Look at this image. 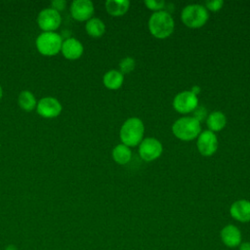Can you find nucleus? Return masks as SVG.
<instances>
[{
  "mask_svg": "<svg viewBox=\"0 0 250 250\" xmlns=\"http://www.w3.org/2000/svg\"><path fill=\"white\" fill-rule=\"evenodd\" d=\"M174 20L166 11H158L153 13L148 21V28L150 33L156 38H166L174 30Z\"/></svg>",
  "mask_w": 250,
  "mask_h": 250,
  "instance_id": "f257e3e1",
  "label": "nucleus"
},
{
  "mask_svg": "<svg viewBox=\"0 0 250 250\" xmlns=\"http://www.w3.org/2000/svg\"><path fill=\"white\" fill-rule=\"evenodd\" d=\"M145 126L138 117L128 118L120 129V139L127 146H135L143 141Z\"/></svg>",
  "mask_w": 250,
  "mask_h": 250,
  "instance_id": "f03ea898",
  "label": "nucleus"
},
{
  "mask_svg": "<svg viewBox=\"0 0 250 250\" xmlns=\"http://www.w3.org/2000/svg\"><path fill=\"white\" fill-rule=\"evenodd\" d=\"M173 134L183 141H190L198 137L201 131L200 122L191 116L181 117L172 126Z\"/></svg>",
  "mask_w": 250,
  "mask_h": 250,
  "instance_id": "7ed1b4c3",
  "label": "nucleus"
},
{
  "mask_svg": "<svg viewBox=\"0 0 250 250\" xmlns=\"http://www.w3.org/2000/svg\"><path fill=\"white\" fill-rule=\"evenodd\" d=\"M183 22L192 28L202 26L208 20L207 9L199 4H189L186 6L181 14Z\"/></svg>",
  "mask_w": 250,
  "mask_h": 250,
  "instance_id": "20e7f679",
  "label": "nucleus"
},
{
  "mask_svg": "<svg viewBox=\"0 0 250 250\" xmlns=\"http://www.w3.org/2000/svg\"><path fill=\"white\" fill-rule=\"evenodd\" d=\"M36 48L43 56H55L62 48V39L60 34L56 32H42L36 38Z\"/></svg>",
  "mask_w": 250,
  "mask_h": 250,
  "instance_id": "39448f33",
  "label": "nucleus"
},
{
  "mask_svg": "<svg viewBox=\"0 0 250 250\" xmlns=\"http://www.w3.org/2000/svg\"><path fill=\"white\" fill-rule=\"evenodd\" d=\"M62 21L60 13L52 8L42 10L37 17L38 26L44 30V32H53L56 30Z\"/></svg>",
  "mask_w": 250,
  "mask_h": 250,
  "instance_id": "423d86ee",
  "label": "nucleus"
},
{
  "mask_svg": "<svg viewBox=\"0 0 250 250\" xmlns=\"http://www.w3.org/2000/svg\"><path fill=\"white\" fill-rule=\"evenodd\" d=\"M173 106L180 113L190 112L198 106L197 96L191 91L180 92L173 100Z\"/></svg>",
  "mask_w": 250,
  "mask_h": 250,
  "instance_id": "0eeeda50",
  "label": "nucleus"
},
{
  "mask_svg": "<svg viewBox=\"0 0 250 250\" xmlns=\"http://www.w3.org/2000/svg\"><path fill=\"white\" fill-rule=\"evenodd\" d=\"M139 153L146 161L154 160L161 155L162 145L155 138H146L140 143Z\"/></svg>",
  "mask_w": 250,
  "mask_h": 250,
  "instance_id": "6e6552de",
  "label": "nucleus"
},
{
  "mask_svg": "<svg viewBox=\"0 0 250 250\" xmlns=\"http://www.w3.org/2000/svg\"><path fill=\"white\" fill-rule=\"evenodd\" d=\"M196 146L198 151L204 156L212 155L218 147V139L214 132L205 130L198 135Z\"/></svg>",
  "mask_w": 250,
  "mask_h": 250,
  "instance_id": "1a4fd4ad",
  "label": "nucleus"
},
{
  "mask_svg": "<svg viewBox=\"0 0 250 250\" xmlns=\"http://www.w3.org/2000/svg\"><path fill=\"white\" fill-rule=\"evenodd\" d=\"M62 106L61 103L52 97H46L41 99L37 105H36V110L37 113L45 118H54L60 115L62 112Z\"/></svg>",
  "mask_w": 250,
  "mask_h": 250,
  "instance_id": "9d476101",
  "label": "nucleus"
},
{
  "mask_svg": "<svg viewBox=\"0 0 250 250\" xmlns=\"http://www.w3.org/2000/svg\"><path fill=\"white\" fill-rule=\"evenodd\" d=\"M70 13L76 21L90 20L94 14V5L90 0H74L70 6Z\"/></svg>",
  "mask_w": 250,
  "mask_h": 250,
  "instance_id": "9b49d317",
  "label": "nucleus"
},
{
  "mask_svg": "<svg viewBox=\"0 0 250 250\" xmlns=\"http://www.w3.org/2000/svg\"><path fill=\"white\" fill-rule=\"evenodd\" d=\"M229 213L238 222H250V201L246 199L234 201L229 208Z\"/></svg>",
  "mask_w": 250,
  "mask_h": 250,
  "instance_id": "f8f14e48",
  "label": "nucleus"
},
{
  "mask_svg": "<svg viewBox=\"0 0 250 250\" xmlns=\"http://www.w3.org/2000/svg\"><path fill=\"white\" fill-rule=\"evenodd\" d=\"M61 52L65 59L76 60L83 54V45L77 39L69 37L62 41Z\"/></svg>",
  "mask_w": 250,
  "mask_h": 250,
  "instance_id": "ddd939ff",
  "label": "nucleus"
},
{
  "mask_svg": "<svg viewBox=\"0 0 250 250\" xmlns=\"http://www.w3.org/2000/svg\"><path fill=\"white\" fill-rule=\"evenodd\" d=\"M220 235L223 243L229 248L237 247L241 243V232L233 225H228L223 228Z\"/></svg>",
  "mask_w": 250,
  "mask_h": 250,
  "instance_id": "4468645a",
  "label": "nucleus"
},
{
  "mask_svg": "<svg viewBox=\"0 0 250 250\" xmlns=\"http://www.w3.org/2000/svg\"><path fill=\"white\" fill-rule=\"evenodd\" d=\"M130 6L128 0H107L105 2V9L107 13L114 17L124 15Z\"/></svg>",
  "mask_w": 250,
  "mask_h": 250,
  "instance_id": "2eb2a0df",
  "label": "nucleus"
},
{
  "mask_svg": "<svg viewBox=\"0 0 250 250\" xmlns=\"http://www.w3.org/2000/svg\"><path fill=\"white\" fill-rule=\"evenodd\" d=\"M123 74L115 69H110L108 70L103 77V82L104 84V86L108 89L111 90H115L121 87V85L123 84Z\"/></svg>",
  "mask_w": 250,
  "mask_h": 250,
  "instance_id": "dca6fc26",
  "label": "nucleus"
},
{
  "mask_svg": "<svg viewBox=\"0 0 250 250\" xmlns=\"http://www.w3.org/2000/svg\"><path fill=\"white\" fill-rule=\"evenodd\" d=\"M207 126L212 132L222 130L227 123L226 115L221 111H213L207 116Z\"/></svg>",
  "mask_w": 250,
  "mask_h": 250,
  "instance_id": "f3484780",
  "label": "nucleus"
},
{
  "mask_svg": "<svg viewBox=\"0 0 250 250\" xmlns=\"http://www.w3.org/2000/svg\"><path fill=\"white\" fill-rule=\"evenodd\" d=\"M85 29L90 36L100 37L104 33L105 25L102 20L98 18H92L86 22Z\"/></svg>",
  "mask_w": 250,
  "mask_h": 250,
  "instance_id": "a211bd4d",
  "label": "nucleus"
},
{
  "mask_svg": "<svg viewBox=\"0 0 250 250\" xmlns=\"http://www.w3.org/2000/svg\"><path fill=\"white\" fill-rule=\"evenodd\" d=\"M132 156V151L124 144L117 145L112 150V157L118 164H126L130 161Z\"/></svg>",
  "mask_w": 250,
  "mask_h": 250,
  "instance_id": "6ab92c4d",
  "label": "nucleus"
},
{
  "mask_svg": "<svg viewBox=\"0 0 250 250\" xmlns=\"http://www.w3.org/2000/svg\"><path fill=\"white\" fill-rule=\"evenodd\" d=\"M18 102H19L21 108L25 111L33 110L35 108V106L37 105L35 97L29 91H21L19 95Z\"/></svg>",
  "mask_w": 250,
  "mask_h": 250,
  "instance_id": "aec40b11",
  "label": "nucleus"
},
{
  "mask_svg": "<svg viewBox=\"0 0 250 250\" xmlns=\"http://www.w3.org/2000/svg\"><path fill=\"white\" fill-rule=\"evenodd\" d=\"M135 61L133 58L131 57H126L124 59H122L119 62V69H120V72L123 74V73H129L131 72L134 68H135Z\"/></svg>",
  "mask_w": 250,
  "mask_h": 250,
  "instance_id": "412c9836",
  "label": "nucleus"
},
{
  "mask_svg": "<svg viewBox=\"0 0 250 250\" xmlns=\"http://www.w3.org/2000/svg\"><path fill=\"white\" fill-rule=\"evenodd\" d=\"M145 4L146 6L150 9V10H153V11H162V9L164 8V5H165V2L160 0V1H156V0H146L145 1Z\"/></svg>",
  "mask_w": 250,
  "mask_h": 250,
  "instance_id": "4be33fe9",
  "label": "nucleus"
},
{
  "mask_svg": "<svg viewBox=\"0 0 250 250\" xmlns=\"http://www.w3.org/2000/svg\"><path fill=\"white\" fill-rule=\"evenodd\" d=\"M224 5L223 0H212L206 2V7L211 11H219Z\"/></svg>",
  "mask_w": 250,
  "mask_h": 250,
  "instance_id": "5701e85b",
  "label": "nucleus"
},
{
  "mask_svg": "<svg viewBox=\"0 0 250 250\" xmlns=\"http://www.w3.org/2000/svg\"><path fill=\"white\" fill-rule=\"evenodd\" d=\"M66 7V1L65 0H53L51 2V8L56 11H62L64 10Z\"/></svg>",
  "mask_w": 250,
  "mask_h": 250,
  "instance_id": "b1692460",
  "label": "nucleus"
},
{
  "mask_svg": "<svg viewBox=\"0 0 250 250\" xmlns=\"http://www.w3.org/2000/svg\"><path fill=\"white\" fill-rule=\"evenodd\" d=\"M206 116V109L203 107V106H197L195 108V111H194V118L197 119L199 122L201 120L204 119V117Z\"/></svg>",
  "mask_w": 250,
  "mask_h": 250,
  "instance_id": "393cba45",
  "label": "nucleus"
},
{
  "mask_svg": "<svg viewBox=\"0 0 250 250\" xmlns=\"http://www.w3.org/2000/svg\"><path fill=\"white\" fill-rule=\"evenodd\" d=\"M239 250H250V242H243L239 244Z\"/></svg>",
  "mask_w": 250,
  "mask_h": 250,
  "instance_id": "a878e982",
  "label": "nucleus"
},
{
  "mask_svg": "<svg viewBox=\"0 0 250 250\" xmlns=\"http://www.w3.org/2000/svg\"><path fill=\"white\" fill-rule=\"evenodd\" d=\"M5 250H18V249H17V247L14 246V245H9V246L6 247Z\"/></svg>",
  "mask_w": 250,
  "mask_h": 250,
  "instance_id": "bb28decb",
  "label": "nucleus"
},
{
  "mask_svg": "<svg viewBox=\"0 0 250 250\" xmlns=\"http://www.w3.org/2000/svg\"><path fill=\"white\" fill-rule=\"evenodd\" d=\"M2 95H3V90H2V88H1V86H0V99L2 98Z\"/></svg>",
  "mask_w": 250,
  "mask_h": 250,
  "instance_id": "cd10ccee",
  "label": "nucleus"
}]
</instances>
